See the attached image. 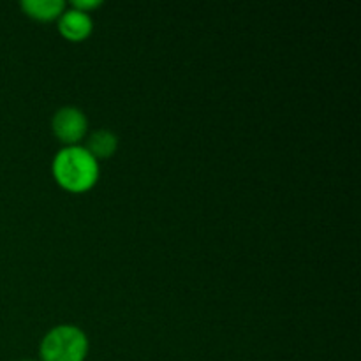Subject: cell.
<instances>
[{
    "instance_id": "6da1fadb",
    "label": "cell",
    "mask_w": 361,
    "mask_h": 361,
    "mask_svg": "<svg viewBox=\"0 0 361 361\" xmlns=\"http://www.w3.org/2000/svg\"><path fill=\"white\" fill-rule=\"evenodd\" d=\"M53 175L63 189L83 192L94 187L99 178V162L85 147L71 145L53 159Z\"/></svg>"
},
{
    "instance_id": "7a4b0ae2",
    "label": "cell",
    "mask_w": 361,
    "mask_h": 361,
    "mask_svg": "<svg viewBox=\"0 0 361 361\" xmlns=\"http://www.w3.org/2000/svg\"><path fill=\"white\" fill-rule=\"evenodd\" d=\"M87 351V335L73 324L51 328L41 342L42 361H83Z\"/></svg>"
},
{
    "instance_id": "3957f363",
    "label": "cell",
    "mask_w": 361,
    "mask_h": 361,
    "mask_svg": "<svg viewBox=\"0 0 361 361\" xmlns=\"http://www.w3.org/2000/svg\"><path fill=\"white\" fill-rule=\"evenodd\" d=\"M51 127L55 136L62 143H66L67 147H71V145H76L85 136L88 123L87 116L83 115L81 109L73 108V106H66V108H60L53 115Z\"/></svg>"
},
{
    "instance_id": "277c9868",
    "label": "cell",
    "mask_w": 361,
    "mask_h": 361,
    "mask_svg": "<svg viewBox=\"0 0 361 361\" xmlns=\"http://www.w3.org/2000/svg\"><path fill=\"white\" fill-rule=\"evenodd\" d=\"M92 27H94L92 18L83 11L69 9L60 14V34L69 39V41H83V39H87L90 35Z\"/></svg>"
},
{
    "instance_id": "5b68a950",
    "label": "cell",
    "mask_w": 361,
    "mask_h": 361,
    "mask_svg": "<svg viewBox=\"0 0 361 361\" xmlns=\"http://www.w3.org/2000/svg\"><path fill=\"white\" fill-rule=\"evenodd\" d=\"M21 9L34 20L49 21L60 18V14L66 9V2L63 0H23Z\"/></svg>"
},
{
    "instance_id": "8992f818",
    "label": "cell",
    "mask_w": 361,
    "mask_h": 361,
    "mask_svg": "<svg viewBox=\"0 0 361 361\" xmlns=\"http://www.w3.org/2000/svg\"><path fill=\"white\" fill-rule=\"evenodd\" d=\"M118 147V140L115 134L108 129H99L90 134L87 141V150L94 155L95 159H108L111 157Z\"/></svg>"
},
{
    "instance_id": "52a82bcc",
    "label": "cell",
    "mask_w": 361,
    "mask_h": 361,
    "mask_svg": "<svg viewBox=\"0 0 361 361\" xmlns=\"http://www.w3.org/2000/svg\"><path fill=\"white\" fill-rule=\"evenodd\" d=\"M101 4H102L101 0H73L74 9L83 11V13H87V11L90 9H95V7H99Z\"/></svg>"
}]
</instances>
